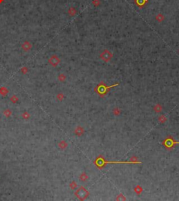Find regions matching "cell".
<instances>
[{
    "label": "cell",
    "instance_id": "7a4b0ae2",
    "mask_svg": "<svg viewBox=\"0 0 179 201\" xmlns=\"http://www.w3.org/2000/svg\"><path fill=\"white\" fill-rule=\"evenodd\" d=\"M101 58L106 62H108L112 58V54L107 50H106L105 51H104L103 53L101 55Z\"/></svg>",
    "mask_w": 179,
    "mask_h": 201
},
{
    "label": "cell",
    "instance_id": "277c9868",
    "mask_svg": "<svg viewBox=\"0 0 179 201\" xmlns=\"http://www.w3.org/2000/svg\"><path fill=\"white\" fill-rule=\"evenodd\" d=\"M50 63H51L53 65H57L59 63V60L56 56H53L50 59Z\"/></svg>",
    "mask_w": 179,
    "mask_h": 201
},
{
    "label": "cell",
    "instance_id": "6da1fadb",
    "mask_svg": "<svg viewBox=\"0 0 179 201\" xmlns=\"http://www.w3.org/2000/svg\"><path fill=\"white\" fill-rule=\"evenodd\" d=\"M107 163H141L140 162H138V161H130V162H113V161H110V162H108V161H105L104 160L103 158H98L97 160L95 161V164L97 165V166L99 167V168H102L104 165H105Z\"/></svg>",
    "mask_w": 179,
    "mask_h": 201
},
{
    "label": "cell",
    "instance_id": "3957f363",
    "mask_svg": "<svg viewBox=\"0 0 179 201\" xmlns=\"http://www.w3.org/2000/svg\"><path fill=\"white\" fill-rule=\"evenodd\" d=\"M78 193H79V194H78V197H87V194H88L87 191L85 190L83 188L81 189L80 190H78Z\"/></svg>",
    "mask_w": 179,
    "mask_h": 201
}]
</instances>
